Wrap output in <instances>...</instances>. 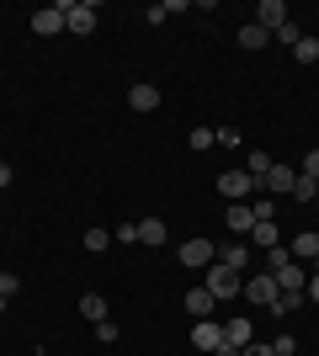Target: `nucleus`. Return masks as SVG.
Listing matches in <instances>:
<instances>
[{"label":"nucleus","instance_id":"obj_11","mask_svg":"<svg viewBox=\"0 0 319 356\" xmlns=\"http://www.w3.org/2000/svg\"><path fill=\"white\" fill-rule=\"evenodd\" d=\"M293 181H298V170H288V165H272L261 186H266V192H272V197H288V192H293Z\"/></svg>","mask_w":319,"mask_h":356},{"label":"nucleus","instance_id":"obj_16","mask_svg":"<svg viewBox=\"0 0 319 356\" xmlns=\"http://www.w3.org/2000/svg\"><path fill=\"white\" fill-rule=\"evenodd\" d=\"M213 309H218V298H213L208 287H192V293H186V314H197V319H213Z\"/></svg>","mask_w":319,"mask_h":356},{"label":"nucleus","instance_id":"obj_20","mask_svg":"<svg viewBox=\"0 0 319 356\" xmlns=\"http://www.w3.org/2000/svg\"><path fill=\"white\" fill-rule=\"evenodd\" d=\"M138 245H165V223L144 218V223H138Z\"/></svg>","mask_w":319,"mask_h":356},{"label":"nucleus","instance_id":"obj_34","mask_svg":"<svg viewBox=\"0 0 319 356\" xmlns=\"http://www.w3.org/2000/svg\"><path fill=\"white\" fill-rule=\"evenodd\" d=\"M240 356H277V351H272V346H261V341H250V346H245Z\"/></svg>","mask_w":319,"mask_h":356},{"label":"nucleus","instance_id":"obj_3","mask_svg":"<svg viewBox=\"0 0 319 356\" xmlns=\"http://www.w3.org/2000/svg\"><path fill=\"white\" fill-rule=\"evenodd\" d=\"M277 293H282V287H277L272 271H256V277H245V298H250V303H261V309H272Z\"/></svg>","mask_w":319,"mask_h":356},{"label":"nucleus","instance_id":"obj_25","mask_svg":"<svg viewBox=\"0 0 319 356\" xmlns=\"http://www.w3.org/2000/svg\"><path fill=\"white\" fill-rule=\"evenodd\" d=\"M106 245H112V229H85V250L91 255H101Z\"/></svg>","mask_w":319,"mask_h":356},{"label":"nucleus","instance_id":"obj_8","mask_svg":"<svg viewBox=\"0 0 319 356\" xmlns=\"http://www.w3.org/2000/svg\"><path fill=\"white\" fill-rule=\"evenodd\" d=\"M272 277H277V287H282V293H304V282H309V266L288 261V266H277Z\"/></svg>","mask_w":319,"mask_h":356},{"label":"nucleus","instance_id":"obj_10","mask_svg":"<svg viewBox=\"0 0 319 356\" xmlns=\"http://www.w3.org/2000/svg\"><path fill=\"white\" fill-rule=\"evenodd\" d=\"M250 229H256V213H250V202H229V234L245 239Z\"/></svg>","mask_w":319,"mask_h":356},{"label":"nucleus","instance_id":"obj_28","mask_svg":"<svg viewBox=\"0 0 319 356\" xmlns=\"http://www.w3.org/2000/svg\"><path fill=\"white\" fill-rule=\"evenodd\" d=\"M272 38H277V43H288V48H293V43H298V38H304V32H298V22H293V16H288V22H282V27H277Z\"/></svg>","mask_w":319,"mask_h":356},{"label":"nucleus","instance_id":"obj_33","mask_svg":"<svg viewBox=\"0 0 319 356\" xmlns=\"http://www.w3.org/2000/svg\"><path fill=\"white\" fill-rule=\"evenodd\" d=\"M304 176H314V181H319V149H309V160H304Z\"/></svg>","mask_w":319,"mask_h":356},{"label":"nucleus","instance_id":"obj_36","mask_svg":"<svg viewBox=\"0 0 319 356\" xmlns=\"http://www.w3.org/2000/svg\"><path fill=\"white\" fill-rule=\"evenodd\" d=\"M6 186H11V165L0 160V192H6Z\"/></svg>","mask_w":319,"mask_h":356},{"label":"nucleus","instance_id":"obj_26","mask_svg":"<svg viewBox=\"0 0 319 356\" xmlns=\"http://www.w3.org/2000/svg\"><path fill=\"white\" fill-rule=\"evenodd\" d=\"M250 213H256V223H277V202H272V197H256Z\"/></svg>","mask_w":319,"mask_h":356},{"label":"nucleus","instance_id":"obj_6","mask_svg":"<svg viewBox=\"0 0 319 356\" xmlns=\"http://www.w3.org/2000/svg\"><path fill=\"white\" fill-rule=\"evenodd\" d=\"M192 346L213 356L218 346H224V325H213V319H197V325H192Z\"/></svg>","mask_w":319,"mask_h":356},{"label":"nucleus","instance_id":"obj_18","mask_svg":"<svg viewBox=\"0 0 319 356\" xmlns=\"http://www.w3.org/2000/svg\"><path fill=\"white\" fill-rule=\"evenodd\" d=\"M272 154H266V149H250V154H245V176H256V181H266V170H272Z\"/></svg>","mask_w":319,"mask_h":356},{"label":"nucleus","instance_id":"obj_7","mask_svg":"<svg viewBox=\"0 0 319 356\" xmlns=\"http://www.w3.org/2000/svg\"><path fill=\"white\" fill-rule=\"evenodd\" d=\"M32 32H38V38L64 32V6H43V11H32Z\"/></svg>","mask_w":319,"mask_h":356},{"label":"nucleus","instance_id":"obj_37","mask_svg":"<svg viewBox=\"0 0 319 356\" xmlns=\"http://www.w3.org/2000/svg\"><path fill=\"white\" fill-rule=\"evenodd\" d=\"M213 356H240V351H234V346H229V341H224V346H218V351H213Z\"/></svg>","mask_w":319,"mask_h":356},{"label":"nucleus","instance_id":"obj_5","mask_svg":"<svg viewBox=\"0 0 319 356\" xmlns=\"http://www.w3.org/2000/svg\"><path fill=\"white\" fill-rule=\"evenodd\" d=\"M176 255H181V266H213V261H218V245H213V239H186Z\"/></svg>","mask_w":319,"mask_h":356},{"label":"nucleus","instance_id":"obj_2","mask_svg":"<svg viewBox=\"0 0 319 356\" xmlns=\"http://www.w3.org/2000/svg\"><path fill=\"white\" fill-rule=\"evenodd\" d=\"M256 186H261V181L245 176V170H224V176H218V192H224L229 202H250V197H256Z\"/></svg>","mask_w":319,"mask_h":356},{"label":"nucleus","instance_id":"obj_21","mask_svg":"<svg viewBox=\"0 0 319 356\" xmlns=\"http://www.w3.org/2000/svg\"><path fill=\"white\" fill-rule=\"evenodd\" d=\"M314 197H319V181L298 170V181H293V202H314Z\"/></svg>","mask_w":319,"mask_h":356},{"label":"nucleus","instance_id":"obj_31","mask_svg":"<svg viewBox=\"0 0 319 356\" xmlns=\"http://www.w3.org/2000/svg\"><path fill=\"white\" fill-rule=\"evenodd\" d=\"M117 245H138V223H117Z\"/></svg>","mask_w":319,"mask_h":356},{"label":"nucleus","instance_id":"obj_15","mask_svg":"<svg viewBox=\"0 0 319 356\" xmlns=\"http://www.w3.org/2000/svg\"><path fill=\"white\" fill-rule=\"evenodd\" d=\"M224 341L234 346V351H245V346H250V319H245V314H234V319H224Z\"/></svg>","mask_w":319,"mask_h":356},{"label":"nucleus","instance_id":"obj_24","mask_svg":"<svg viewBox=\"0 0 319 356\" xmlns=\"http://www.w3.org/2000/svg\"><path fill=\"white\" fill-rule=\"evenodd\" d=\"M293 59H298V64H314L319 59V38H298V43H293Z\"/></svg>","mask_w":319,"mask_h":356},{"label":"nucleus","instance_id":"obj_23","mask_svg":"<svg viewBox=\"0 0 319 356\" xmlns=\"http://www.w3.org/2000/svg\"><path fill=\"white\" fill-rule=\"evenodd\" d=\"M304 303H309V298H304V293H277V303H272V314H282V319H288V314H293V309H304Z\"/></svg>","mask_w":319,"mask_h":356},{"label":"nucleus","instance_id":"obj_19","mask_svg":"<svg viewBox=\"0 0 319 356\" xmlns=\"http://www.w3.org/2000/svg\"><path fill=\"white\" fill-rule=\"evenodd\" d=\"M80 319L101 325V319H106V298H101V293H85V298H80Z\"/></svg>","mask_w":319,"mask_h":356},{"label":"nucleus","instance_id":"obj_32","mask_svg":"<svg viewBox=\"0 0 319 356\" xmlns=\"http://www.w3.org/2000/svg\"><path fill=\"white\" fill-rule=\"evenodd\" d=\"M277 356H298V346H293V335H282V341H272Z\"/></svg>","mask_w":319,"mask_h":356},{"label":"nucleus","instance_id":"obj_22","mask_svg":"<svg viewBox=\"0 0 319 356\" xmlns=\"http://www.w3.org/2000/svg\"><path fill=\"white\" fill-rule=\"evenodd\" d=\"M266 38H272V32L256 27V22H245V27H240V48H266Z\"/></svg>","mask_w":319,"mask_h":356},{"label":"nucleus","instance_id":"obj_14","mask_svg":"<svg viewBox=\"0 0 319 356\" xmlns=\"http://www.w3.org/2000/svg\"><path fill=\"white\" fill-rule=\"evenodd\" d=\"M128 106H133V112H154V106H160V90H154L149 80H138V86L128 90Z\"/></svg>","mask_w":319,"mask_h":356},{"label":"nucleus","instance_id":"obj_17","mask_svg":"<svg viewBox=\"0 0 319 356\" xmlns=\"http://www.w3.org/2000/svg\"><path fill=\"white\" fill-rule=\"evenodd\" d=\"M314 255H319V234H314V229H304V234L293 239V261H298V266H309Z\"/></svg>","mask_w":319,"mask_h":356},{"label":"nucleus","instance_id":"obj_1","mask_svg":"<svg viewBox=\"0 0 319 356\" xmlns=\"http://www.w3.org/2000/svg\"><path fill=\"white\" fill-rule=\"evenodd\" d=\"M202 287H208L218 303H229V298H240V293H245V277H240L234 266H224V261H213V266L202 271Z\"/></svg>","mask_w":319,"mask_h":356},{"label":"nucleus","instance_id":"obj_13","mask_svg":"<svg viewBox=\"0 0 319 356\" xmlns=\"http://www.w3.org/2000/svg\"><path fill=\"white\" fill-rule=\"evenodd\" d=\"M218 261L234 266V271H250V245H245V239H229L224 250H218Z\"/></svg>","mask_w":319,"mask_h":356},{"label":"nucleus","instance_id":"obj_38","mask_svg":"<svg viewBox=\"0 0 319 356\" xmlns=\"http://www.w3.org/2000/svg\"><path fill=\"white\" fill-rule=\"evenodd\" d=\"M0 314H6V298H0Z\"/></svg>","mask_w":319,"mask_h":356},{"label":"nucleus","instance_id":"obj_29","mask_svg":"<svg viewBox=\"0 0 319 356\" xmlns=\"http://www.w3.org/2000/svg\"><path fill=\"white\" fill-rule=\"evenodd\" d=\"M16 287H22V277H16V271H0V298H16Z\"/></svg>","mask_w":319,"mask_h":356},{"label":"nucleus","instance_id":"obj_9","mask_svg":"<svg viewBox=\"0 0 319 356\" xmlns=\"http://www.w3.org/2000/svg\"><path fill=\"white\" fill-rule=\"evenodd\" d=\"M282 22H288V6H282V0H261V6H256V27L277 32Z\"/></svg>","mask_w":319,"mask_h":356},{"label":"nucleus","instance_id":"obj_4","mask_svg":"<svg viewBox=\"0 0 319 356\" xmlns=\"http://www.w3.org/2000/svg\"><path fill=\"white\" fill-rule=\"evenodd\" d=\"M64 27L75 32V38L96 32V6H91V0H80V6H64Z\"/></svg>","mask_w":319,"mask_h":356},{"label":"nucleus","instance_id":"obj_30","mask_svg":"<svg viewBox=\"0 0 319 356\" xmlns=\"http://www.w3.org/2000/svg\"><path fill=\"white\" fill-rule=\"evenodd\" d=\"M218 149H245V138L234 128H218Z\"/></svg>","mask_w":319,"mask_h":356},{"label":"nucleus","instance_id":"obj_35","mask_svg":"<svg viewBox=\"0 0 319 356\" xmlns=\"http://www.w3.org/2000/svg\"><path fill=\"white\" fill-rule=\"evenodd\" d=\"M304 298H309V303H319V277H314V271H309V282H304Z\"/></svg>","mask_w":319,"mask_h":356},{"label":"nucleus","instance_id":"obj_27","mask_svg":"<svg viewBox=\"0 0 319 356\" xmlns=\"http://www.w3.org/2000/svg\"><path fill=\"white\" fill-rule=\"evenodd\" d=\"M186 144L202 154V149H218V134H213V128H192V138H186Z\"/></svg>","mask_w":319,"mask_h":356},{"label":"nucleus","instance_id":"obj_12","mask_svg":"<svg viewBox=\"0 0 319 356\" xmlns=\"http://www.w3.org/2000/svg\"><path fill=\"white\" fill-rule=\"evenodd\" d=\"M245 245H256V250H277V245H282V229H277V223H256V229L245 234Z\"/></svg>","mask_w":319,"mask_h":356}]
</instances>
